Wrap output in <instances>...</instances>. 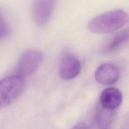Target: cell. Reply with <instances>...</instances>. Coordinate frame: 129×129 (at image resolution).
<instances>
[{"mask_svg": "<svg viewBox=\"0 0 129 129\" xmlns=\"http://www.w3.org/2000/svg\"><path fill=\"white\" fill-rule=\"evenodd\" d=\"M71 129H87V126L84 122H80L74 125Z\"/></svg>", "mask_w": 129, "mask_h": 129, "instance_id": "obj_11", "label": "cell"}, {"mask_svg": "<svg viewBox=\"0 0 129 129\" xmlns=\"http://www.w3.org/2000/svg\"><path fill=\"white\" fill-rule=\"evenodd\" d=\"M114 116V110L98 106L96 113V124L99 129H109Z\"/></svg>", "mask_w": 129, "mask_h": 129, "instance_id": "obj_8", "label": "cell"}, {"mask_svg": "<svg viewBox=\"0 0 129 129\" xmlns=\"http://www.w3.org/2000/svg\"><path fill=\"white\" fill-rule=\"evenodd\" d=\"M119 78V70L112 63H105L100 65L95 72V78L103 85H111L116 83Z\"/></svg>", "mask_w": 129, "mask_h": 129, "instance_id": "obj_6", "label": "cell"}, {"mask_svg": "<svg viewBox=\"0 0 129 129\" xmlns=\"http://www.w3.org/2000/svg\"><path fill=\"white\" fill-rule=\"evenodd\" d=\"M122 95L117 88L109 87L104 90L100 97V105L103 108L115 110L121 104Z\"/></svg>", "mask_w": 129, "mask_h": 129, "instance_id": "obj_7", "label": "cell"}, {"mask_svg": "<svg viewBox=\"0 0 129 129\" xmlns=\"http://www.w3.org/2000/svg\"><path fill=\"white\" fill-rule=\"evenodd\" d=\"M129 37V31H125L118 34L114 37L109 45L108 49L112 51L116 49L121 44H122Z\"/></svg>", "mask_w": 129, "mask_h": 129, "instance_id": "obj_9", "label": "cell"}, {"mask_svg": "<svg viewBox=\"0 0 129 129\" xmlns=\"http://www.w3.org/2000/svg\"><path fill=\"white\" fill-rule=\"evenodd\" d=\"M81 70V62L76 56L69 53L62 56L59 65V73L62 79L72 80L79 74Z\"/></svg>", "mask_w": 129, "mask_h": 129, "instance_id": "obj_4", "label": "cell"}, {"mask_svg": "<svg viewBox=\"0 0 129 129\" xmlns=\"http://www.w3.org/2000/svg\"><path fill=\"white\" fill-rule=\"evenodd\" d=\"M129 22V16L121 9L110 11L92 18L88 24V29L98 34L116 31Z\"/></svg>", "mask_w": 129, "mask_h": 129, "instance_id": "obj_1", "label": "cell"}, {"mask_svg": "<svg viewBox=\"0 0 129 129\" xmlns=\"http://www.w3.org/2000/svg\"><path fill=\"white\" fill-rule=\"evenodd\" d=\"M55 1L51 0L36 1L32 8V18L37 25L42 26L49 20L52 14Z\"/></svg>", "mask_w": 129, "mask_h": 129, "instance_id": "obj_5", "label": "cell"}, {"mask_svg": "<svg viewBox=\"0 0 129 129\" xmlns=\"http://www.w3.org/2000/svg\"><path fill=\"white\" fill-rule=\"evenodd\" d=\"M10 33V26L5 17L0 12V40L8 36Z\"/></svg>", "mask_w": 129, "mask_h": 129, "instance_id": "obj_10", "label": "cell"}, {"mask_svg": "<svg viewBox=\"0 0 129 129\" xmlns=\"http://www.w3.org/2000/svg\"><path fill=\"white\" fill-rule=\"evenodd\" d=\"M25 87L24 79L16 75L0 80V109L15 101L23 93Z\"/></svg>", "mask_w": 129, "mask_h": 129, "instance_id": "obj_2", "label": "cell"}, {"mask_svg": "<svg viewBox=\"0 0 129 129\" xmlns=\"http://www.w3.org/2000/svg\"><path fill=\"white\" fill-rule=\"evenodd\" d=\"M43 60V54L40 51L33 49L25 51L17 63L15 75L24 79L36 72Z\"/></svg>", "mask_w": 129, "mask_h": 129, "instance_id": "obj_3", "label": "cell"}]
</instances>
